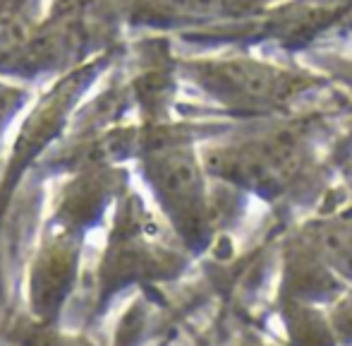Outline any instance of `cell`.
<instances>
[{"label":"cell","instance_id":"6da1fadb","mask_svg":"<svg viewBox=\"0 0 352 346\" xmlns=\"http://www.w3.org/2000/svg\"><path fill=\"white\" fill-rule=\"evenodd\" d=\"M319 253L331 269L352 279V214H340L321 226Z\"/></svg>","mask_w":352,"mask_h":346}]
</instances>
